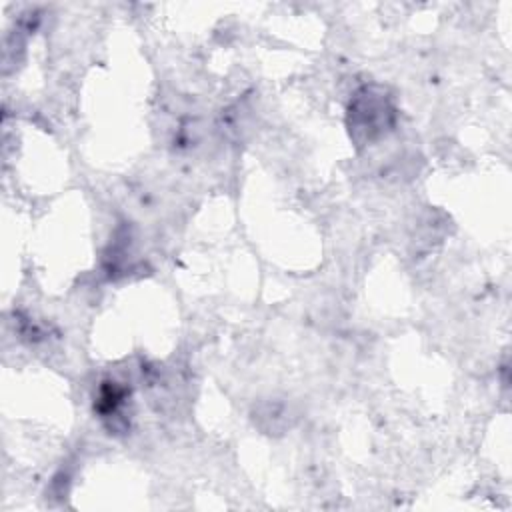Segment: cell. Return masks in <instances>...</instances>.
Wrapping results in <instances>:
<instances>
[{
    "label": "cell",
    "instance_id": "1",
    "mask_svg": "<svg viewBox=\"0 0 512 512\" xmlns=\"http://www.w3.org/2000/svg\"><path fill=\"white\" fill-rule=\"evenodd\" d=\"M360 102L366 106L368 112H364L362 108L354 106L350 110L352 118H354V124H352V130L358 132L362 130L364 136L370 140L374 138L378 132H382V126H388V116H392V108L388 104V100L384 98V94H372V90H362L358 94Z\"/></svg>",
    "mask_w": 512,
    "mask_h": 512
}]
</instances>
